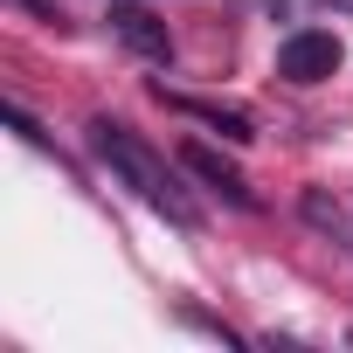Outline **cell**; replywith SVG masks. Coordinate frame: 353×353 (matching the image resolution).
I'll return each instance as SVG.
<instances>
[{
  "label": "cell",
  "instance_id": "cell-1",
  "mask_svg": "<svg viewBox=\"0 0 353 353\" xmlns=\"http://www.w3.org/2000/svg\"><path fill=\"white\" fill-rule=\"evenodd\" d=\"M90 152L111 166V181L118 188H132L145 208H159L166 222H181V229H194V201L181 194V181H173V166L132 132V125H118V118H90Z\"/></svg>",
  "mask_w": 353,
  "mask_h": 353
},
{
  "label": "cell",
  "instance_id": "cell-2",
  "mask_svg": "<svg viewBox=\"0 0 353 353\" xmlns=\"http://www.w3.org/2000/svg\"><path fill=\"white\" fill-rule=\"evenodd\" d=\"M339 70V35H325V28H298V35H284V49H277V77H291V83H325Z\"/></svg>",
  "mask_w": 353,
  "mask_h": 353
},
{
  "label": "cell",
  "instance_id": "cell-3",
  "mask_svg": "<svg viewBox=\"0 0 353 353\" xmlns=\"http://www.w3.org/2000/svg\"><path fill=\"white\" fill-rule=\"evenodd\" d=\"M111 35H118L139 63H173V35H166V21L145 14V8H111Z\"/></svg>",
  "mask_w": 353,
  "mask_h": 353
},
{
  "label": "cell",
  "instance_id": "cell-4",
  "mask_svg": "<svg viewBox=\"0 0 353 353\" xmlns=\"http://www.w3.org/2000/svg\"><path fill=\"white\" fill-rule=\"evenodd\" d=\"M181 166L194 173L201 188H215V194H222L229 208H256V194H250V181H243V173H236V166H229V159H222L215 145H181Z\"/></svg>",
  "mask_w": 353,
  "mask_h": 353
},
{
  "label": "cell",
  "instance_id": "cell-5",
  "mask_svg": "<svg viewBox=\"0 0 353 353\" xmlns=\"http://www.w3.org/2000/svg\"><path fill=\"white\" fill-rule=\"evenodd\" d=\"M173 111H188V118L215 125V132H222V139H236V145L250 139V118H243V111H222V104H194V97H173Z\"/></svg>",
  "mask_w": 353,
  "mask_h": 353
},
{
  "label": "cell",
  "instance_id": "cell-6",
  "mask_svg": "<svg viewBox=\"0 0 353 353\" xmlns=\"http://www.w3.org/2000/svg\"><path fill=\"white\" fill-rule=\"evenodd\" d=\"M14 8H28V14H56V0H14Z\"/></svg>",
  "mask_w": 353,
  "mask_h": 353
},
{
  "label": "cell",
  "instance_id": "cell-7",
  "mask_svg": "<svg viewBox=\"0 0 353 353\" xmlns=\"http://www.w3.org/2000/svg\"><path fill=\"white\" fill-rule=\"evenodd\" d=\"M332 8H339V14H353V0H332Z\"/></svg>",
  "mask_w": 353,
  "mask_h": 353
}]
</instances>
